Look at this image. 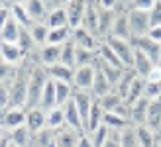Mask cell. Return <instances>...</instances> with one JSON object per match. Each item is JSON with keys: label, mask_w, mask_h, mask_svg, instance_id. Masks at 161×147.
Returning a JSON list of instances; mask_svg holds the SVG:
<instances>
[{"label": "cell", "mask_w": 161, "mask_h": 147, "mask_svg": "<svg viewBox=\"0 0 161 147\" xmlns=\"http://www.w3.org/2000/svg\"><path fill=\"white\" fill-rule=\"evenodd\" d=\"M47 71L43 65L36 63L34 69H31V75L28 80V98H26V108H34V106L39 104V98H42L43 92V86L47 83Z\"/></svg>", "instance_id": "obj_1"}, {"label": "cell", "mask_w": 161, "mask_h": 147, "mask_svg": "<svg viewBox=\"0 0 161 147\" xmlns=\"http://www.w3.org/2000/svg\"><path fill=\"white\" fill-rule=\"evenodd\" d=\"M128 22H130V31L132 39L147 35V31L151 28L149 22V10H138V8H128Z\"/></svg>", "instance_id": "obj_2"}, {"label": "cell", "mask_w": 161, "mask_h": 147, "mask_svg": "<svg viewBox=\"0 0 161 147\" xmlns=\"http://www.w3.org/2000/svg\"><path fill=\"white\" fill-rule=\"evenodd\" d=\"M102 39L114 49V53L120 57V61L124 63V67H132V63H134V49H136L132 39H122V37H116V35H106Z\"/></svg>", "instance_id": "obj_3"}, {"label": "cell", "mask_w": 161, "mask_h": 147, "mask_svg": "<svg viewBox=\"0 0 161 147\" xmlns=\"http://www.w3.org/2000/svg\"><path fill=\"white\" fill-rule=\"evenodd\" d=\"M34 57H36V61L39 65H43V67L55 65V63L61 61V45H57V43H43V45H39L36 49Z\"/></svg>", "instance_id": "obj_4"}, {"label": "cell", "mask_w": 161, "mask_h": 147, "mask_svg": "<svg viewBox=\"0 0 161 147\" xmlns=\"http://www.w3.org/2000/svg\"><path fill=\"white\" fill-rule=\"evenodd\" d=\"M22 124H26V108H24V106H8V108L2 110L0 126H2L4 129L18 128Z\"/></svg>", "instance_id": "obj_5"}, {"label": "cell", "mask_w": 161, "mask_h": 147, "mask_svg": "<svg viewBox=\"0 0 161 147\" xmlns=\"http://www.w3.org/2000/svg\"><path fill=\"white\" fill-rule=\"evenodd\" d=\"M108 35H116V37H122V39H132L130 22H128V8H122V6L116 8V18L112 22V28H110Z\"/></svg>", "instance_id": "obj_6"}, {"label": "cell", "mask_w": 161, "mask_h": 147, "mask_svg": "<svg viewBox=\"0 0 161 147\" xmlns=\"http://www.w3.org/2000/svg\"><path fill=\"white\" fill-rule=\"evenodd\" d=\"M73 100L75 106L80 114V120H83V128H85V133H86V122H88V114H91V108L94 104V96L91 90H75L73 92Z\"/></svg>", "instance_id": "obj_7"}, {"label": "cell", "mask_w": 161, "mask_h": 147, "mask_svg": "<svg viewBox=\"0 0 161 147\" xmlns=\"http://www.w3.org/2000/svg\"><path fill=\"white\" fill-rule=\"evenodd\" d=\"M92 80H94V65L75 67V75H73V86H75V90H91Z\"/></svg>", "instance_id": "obj_8"}, {"label": "cell", "mask_w": 161, "mask_h": 147, "mask_svg": "<svg viewBox=\"0 0 161 147\" xmlns=\"http://www.w3.org/2000/svg\"><path fill=\"white\" fill-rule=\"evenodd\" d=\"M71 39L75 41V45L79 47H86V49H98V43H100V37L94 35L92 31H88L86 28L79 26L75 30H71Z\"/></svg>", "instance_id": "obj_9"}, {"label": "cell", "mask_w": 161, "mask_h": 147, "mask_svg": "<svg viewBox=\"0 0 161 147\" xmlns=\"http://www.w3.org/2000/svg\"><path fill=\"white\" fill-rule=\"evenodd\" d=\"M85 8H86V0H69L65 4V12H67V20H69V28L71 30L80 26Z\"/></svg>", "instance_id": "obj_10"}, {"label": "cell", "mask_w": 161, "mask_h": 147, "mask_svg": "<svg viewBox=\"0 0 161 147\" xmlns=\"http://www.w3.org/2000/svg\"><path fill=\"white\" fill-rule=\"evenodd\" d=\"M134 41V45L138 47V49H142L143 53H146L151 61H153L155 65L159 63V57H161V43H157V41H153L151 37H147V35H142V37H134L132 39Z\"/></svg>", "instance_id": "obj_11"}, {"label": "cell", "mask_w": 161, "mask_h": 147, "mask_svg": "<svg viewBox=\"0 0 161 147\" xmlns=\"http://www.w3.org/2000/svg\"><path fill=\"white\" fill-rule=\"evenodd\" d=\"M26 126L31 133L37 132L47 126V112L39 106H34V108H26Z\"/></svg>", "instance_id": "obj_12"}, {"label": "cell", "mask_w": 161, "mask_h": 147, "mask_svg": "<svg viewBox=\"0 0 161 147\" xmlns=\"http://www.w3.org/2000/svg\"><path fill=\"white\" fill-rule=\"evenodd\" d=\"M146 126L153 132H161V96L151 98L147 104V114H146Z\"/></svg>", "instance_id": "obj_13"}, {"label": "cell", "mask_w": 161, "mask_h": 147, "mask_svg": "<svg viewBox=\"0 0 161 147\" xmlns=\"http://www.w3.org/2000/svg\"><path fill=\"white\" fill-rule=\"evenodd\" d=\"M0 57L10 65H20L24 59H26V53L22 51V47L18 43L0 41Z\"/></svg>", "instance_id": "obj_14"}, {"label": "cell", "mask_w": 161, "mask_h": 147, "mask_svg": "<svg viewBox=\"0 0 161 147\" xmlns=\"http://www.w3.org/2000/svg\"><path fill=\"white\" fill-rule=\"evenodd\" d=\"M79 137L80 133L67 124L55 129V143H57V147H77Z\"/></svg>", "instance_id": "obj_15"}, {"label": "cell", "mask_w": 161, "mask_h": 147, "mask_svg": "<svg viewBox=\"0 0 161 147\" xmlns=\"http://www.w3.org/2000/svg\"><path fill=\"white\" fill-rule=\"evenodd\" d=\"M63 112H65V124L71 126L73 129H77L79 133H85V128H83V120H80V114L77 110V106H75V100L73 98H69V100L61 106Z\"/></svg>", "instance_id": "obj_16"}, {"label": "cell", "mask_w": 161, "mask_h": 147, "mask_svg": "<svg viewBox=\"0 0 161 147\" xmlns=\"http://www.w3.org/2000/svg\"><path fill=\"white\" fill-rule=\"evenodd\" d=\"M30 147H57V143H55V129L45 126L42 129H37V132H34Z\"/></svg>", "instance_id": "obj_17"}, {"label": "cell", "mask_w": 161, "mask_h": 147, "mask_svg": "<svg viewBox=\"0 0 161 147\" xmlns=\"http://www.w3.org/2000/svg\"><path fill=\"white\" fill-rule=\"evenodd\" d=\"M134 47H136V45H134ZM153 67H155V63L151 61L149 57L142 51V49L136 47V49H134V63H132V69L138 73L140 77L146 79L149 73H151V69H153Z\"/></svg>", "instance_id": "obj_18"}, {"label": "cell", "mask_w": 161, "mask_h": 147, "mask_svg": "<svg viewBox=\"0 0 161 147\" xmlns=\"http://www.w3.org/2000/svg\"><path fill=\"white\" fill-rule=\"evenodd\" d=\"M147 104H149V98H146V96H142V98H138L134 104H130V124H134V126L146 124Z\"/></svg>", "instance_id": "obj_19"}, {"label": "cell", "mask_w": 161, "mask_h": 147, "mask_svg": "<svg viewBox=\"0 0 161 147\" xmlns=\"http://www.w3.org/2000/svg\"><path fill=\"white\" fill-rule=\"evenodd\" d=\"M45 71H47V77H49V79H53V80H65V83L73 84V75H75V69L73 67H67V65H63L59 61V63H55V65L45 67Z\"/></svg>", "instance_id": "obj_20"}, {"label": "cell", "mask_w": 161, "mask_h": 147, "mask_svg": "<svg viewBox=\"0 0 161 147\" xmlns=\"http://www.w3.org/2000/svg\"><path fill=\"white\" fill-rule=\"evenodd\" d=\"M116 18V10H110V8H102L98 6V37H106L110 34L112 22Z\"/></svg>", "instance_id": "obj_21"}, {"label": "cell", "mask_w": 161, "mask_h": 147, "mask_svg": "<svg viewBox=\"0 0 161 147\" xmlns=\"http://www.w3.org/2000/svg\"><path fill=\"white\" fill-rule=\"evenodd\" d=\"M8 137H10V143L18 145V147H30V143H31V132L28 129L26 124L8 129Z\"/></svg>", "instance_id": "obj_22"}, {"label": "cell", "mask_w": 161, "mask_h": 147, "mask_svg": "<svg viewBox=\"0 0 161 147\" xmlns=\"http://www.w3.org/2000/svg\"><path fill=\"white\" fill-rule=\"evenodd\" d=\"M20 31L22 26L16 22L12 16L6 20V24L0 30V41H8V43H18V37H20Z\"/></svg>", "instance_id": "obj_23"}, {"label": "cell", "mask_w": 161, "mask_h": 147, "mask_svg": "<svg viewBox=\"0 0 161 147\" xmlns=\"http://www.w3.org/2000/svg\"><path fill=\"white\" fill-rule=\"evenodd\" d=\"M112 90V84L108 83V79L102 75V71L98 67H94V80H92V86H91V92L94 98H100L104 94H108Z\"/></svg>", "instance_id": "obj_24"}, {"label": "cell", "mask_w": 161, "mask_h": 147, "mask_svg": "<svg viewBox=\"0 0 161 147\" xmlns=\"http://www.w3.org/2000/svg\"><path fill=\"white\" fill-rule=\"evenodd\" d=\"M24 6H26L31 22H45L47 6L43 0H24Z\"/></svg>", "instance_id": "obj_25"}, {"label": "cell", "mask_w": 161, "mask_h": 147, "mask_svg": "<svg viewBox=\"0 0 161 147\" xmlns=\"http://www.w3.org/2000/svg\"><path fill=\"white\" fill-rule=\"evenodd\" d=\"M45 24H47L49 28H63V26H69L65 6H57V8H53V10L47 12V16H45Z\"/></svg>", "instance_id": "obj_26"}, {"label": "cell", "mask_w": 161, "mask_h": 147, "mask_svg": "<svg viewBox=\"0 0 161 147\" xmlns=\"http://www.w3.org/2000/svg\"><path fill=\"white\" fill-rule=\"evenodd\" d=\"M143 88H146V79L140 77V75H136V79L132 80V84H130V88H128V92H126V96H124V102H126L128 106L134 104L138 98L143 96Z\"/></svg>", "instance_id": "obj_27"}, {"label": "cell", "mask_w": 161, "mask_h": 147, "mask_svg": "<svg viewBox=\"0 0 161 147\" xmlns=\"http://www.w3.org/2000/svg\"><path fill=\"white\" fill-rule=\"evenodd\" d=\"M10 16L20 24L22 28H30L31 24V18H30V14L26 10V6H24V2H18V0H14V2L10 4Z\"/></svg>", "instance_id": "obj_28"}, {"label": "cell", "mask_w": 161, "mask_h": 147, "mask_svg": "<svg viewBox=\"0 0 161 147\" xmlns=\"http://www.w3.org/2000/svg\"><path fill=\"white\" fill-rule=\"evenodd\" d=\"M96 53H98V59H102V61H106V63H110V65H114V67H122V69H126L124 67V63L120 61V57L114 53V49H112L104 39H100V43H98V49H96Z\"/></svg>", "instance_id": "obj_29"}, {"label": "cell", "mask_w": 161, "mask_h": 147, "mask_svg": "<svg viewBox=\"0 0 161 147\" xmlns=\"http://www.w3.org/2000/svg\"><path fill=\"white\" fill-rule=\"evenodd\" d=\"M75 86L71 83H65V80H55V104L63 106L69 98H73Z\"/></svg>", "instance_id": "obj_30"}, {"label": "cell", "mask_w": 161, "mask_h": 147, "mask_svg": "<svg viewBox=\"0 0 161 147\" xmlns=\"http://www.w3.org/2000/svg\"><path fill=\"white\" fill-rule=\"evenodd\" d=\"M37 106H39V108H43L45 112L49 110V108H53V106H57V104H55V80L53 79H47Z\"/></svg>", "instance_id": "obj_31"}, {"label": "cell", "mask_w": 161, "mask_h": 147, "mask_svg": "<svg viewBox=\"0 0 161 147\" xmlns=\"http://www.w3.org/2000/svg\"><path fill=\"white\" fill-rule=\"evenodd\" d=\"M61 63L67 65V67H77V45L73 39H67L65 43L61 45Z\"/></svg>", "instance_id": "obj_32"}, {"label": "cell", "mask_w": 161, "mask_h": 147, "mask_svg": "<svg viewBox=\"0 0 161 147\" xmlns=\"http://www.w3.org/2000/svg\"><path fill=\"white\" fill-rule=\"evenodd\" d=\"M136 133H138L140 147H155L157 132H153V129H149L146 124H142V126H136Z\"/></svg>", "instance_id": "obj_33"}, {"label": "cell", "mask_w": 161, "mask_h": 147, "mask_svg": "<svg viewBox=\"0 0 161 147\" xmlns=\"http://www.w3.org/2000/svg\"><path fill=\"white\" fill-rule=\"evenodd\" d=\"M28 30H30V35H31V39L36 41V45H37V47H39V45H43V43L47 41L49 26H47L45 22H34Z\"/></svg>", "instance_id": "obj_34"}, {"label": "cell", "mask_w": 161, "mask_h": 147, "mask_svg": "<svg viewBox=\"0 0 161 147\" xmlns=\"http://www.w3.org/2000/svg\"><path fill=\"white\" fill-rule=\"evenodd\" d=\"M120 147H140L138 133H136L134 124H128L126 128L120 129Z\"/></svg>", "instance_id": "obj_35"}, {"label": "cell", "mask_w": 161, "mask_h": 147, "mask_svg": "<svg viewBox=\"0 0 161 147\" xmlns=\"http://www.w3.org/2000/svg\"><path fill=\"white\" fill-rule=\"evenodd\" d=\"M96 102L100 104V108H102L104 112H114L118 106L124 102V98L120 96V94H116L114 90H110L108 94H104V96H100V98H96Z\"/></svg>", "instance_id": "obj_36"}, {"label": "cell", "mask_w": 161, "mask_h": 147, "mask_svg": "<svg viewBox=\"0 0 161 147\" xmlns=\"http://www.w3.org/2000/svg\"><path fill=\"white\" fill-rule=\"evenodd\" d=\"M67 39H71V28H69V26H63V28H49V34H47V41H45V43L63 45Z\"/></svg>", "instance_id": "obj_37"}, {"label": "cell", "mask_w": 161, "mask_h": 147, "mask_svg": "<svg viewBox=\"0 0 161 147\" xmlns=\"http://www.w3.org/2000/svg\"><path fill=\"white\" fill-rule=\"evenodd\" d=\"M102 114H104V110L100 108V104L96 102V98H94V104H92V108H91V114H88V122H86V133L94 132V129L102 124Z\"/></svg>", "instance_id": "obj_38"}, {"label": "cell", "mask_w": 161, "mask_h": 147, "mask_svg": "<svg viewBox=\"0 0 161 147\" xmlns=\"http://www.w3.org/2000/svg\"><path fill=\"white\" fill-rule=\"evenodd\" d=\"M102 124L106 128H110V129H122V128H126L130 124V122L126 118H122V116H118L116 112H104L102 114Z\"/></svg>", "instance_id": "obj_39"}, {"label": "cell", "mask_w": 161, "mask_h": 147, "mask_svg": "<svg viewBox=\"0 0 161 147\" xmlns=\"http://www.w3.org/2000/svg\"><path fill=\"white\" fill-rule=\"evenodd\" d=\"M47 126L53 129L65 126V112H63L61 106H53V108L47 110Z\"/></svg>", "instance_id": "obj_40"}, {"label": "cell", "mask_w": 161, "mask_h": 147, "mask_svg": "<svg viewBox=\"0 0 161 147\" xmlns=\"http://www.w3.org/2000/svg\"><path fill=\"white\" fill-rule=\"evenodd\" d=\"M96 53L94 49H86V47H79L77 45V67H83V65H94L96 61Z\"/></svg>", "instance_id": "obj_41"}, {"label": "cell", "mask_w": 161, "mask_h": 147, "mask_svg": "<svg viewBox=\"0 0 161 147\" xmlns=\"http://www.w3.org/2000/svg\"><path fill=\"white\" fill-rule=\"evenodd\" d=\"M108 135H110V128H106L104 124H100L98 128L94 129V132L88 133V137H91V141H92V145H94V147H100L104 141L108 139Z\"/></svg>", "instance_id": "obj_42"}, {"label": "cell", "mask_w": 161, "mask_h": 147, "mask_svg": "<svg viewBox=\"0 0 161 147\" xmlns=\"http://www.w3.org/2000/svg\"><path fill=\"white\" fill-rule=\"evenodd\" d=\"M143 96L146 98H157L161 96V80H147L146 79V88H143Z\"/></svg>", "instance_id": "obj_43"}, {"label": "cell", "mask_w": 161, "mask_h": 147, "mask_svg": "<svg viewBox=\"0 0 161 147\" xmlns=\"http://www.w3.org/2000/svg\"><path fill=\"white\" fill-rule=\"evenodd\" d=\"M16 67H18V65H10L0 57V80H10L16 73Z\"/></svg>", "instance_id": "obj_44"}, {"label": "cell", "mask_w": 161, "mask_h": 147, "mask_svg": "<svg viewBox=\"0 0 161 147\" xmlns=\"http://www.w3.org/2000/svg\"><path fill=\"white\" fill-rule=\"evenodd\" d=\"M149 22H151V26H161V0H157L149 8Z\"/></svg>", "instance_id": "obj_45"}, {"label": "cell", "mask_w": 161, "mask_h": 147, "mask_svg": "<svg viewBox=\"0 0 161 147\" xmlns=\"http://www.w3.org/2000/svg\"><path fill=\"white\" fill-rule=\"evenodd\" d=\"M100 147H120V129H110L108 139L104 141Z\"/></svg>", "instance_id": "obj_46"}, {"label": "cell", "mask_w": 161, "mask_h": 147, "mask_svg": "<svg viewBox=\"0 0 161 147\" xmlns=\"http://www.w3.org/2000/svg\"><path fill=\"white\" fill-rule=\"evenodd\" d=\"M157 0H130L128 8H138V10H149Z\"/></svg>", "instance_id": "obj_47"}, {"label": "cell", "mask_w": 161, "mask_h": 147, "mask_svg": "<svg viewBox=\"0 0 161 147\" xmlns=\"http://www.w3.org/2000/svg\"><path fill=\"white\" fill-rule=\"evenodd\" d=\"M147 37H151L153 41L161 43V26H151L149 31H147Z\"/></svg>", "instance_id": "obj_48"}, {"label": "cell", "mask_w": 161, "mask_h": 147, "mask_svg": "<svg viewBox=\"0 0 161 147\" xmlns=\"http://www.w3.org/2000/svg\"><path fill=\"white\" fill-rule=\"evenodd\" d=\"M77 147H94L92 141H91V137H88V133H80L79 141H77Z\"/></svg>", "instance_id": "obj_49"}, {"label": "cell", "mask_w": 161, "mask_h": 147, "mask_svg": "<svg viewBox=\"0 0 161 147\" xmlns=\"http://www.w3.org/2000/svg\"><path fill=\"white\" fill-rule=\"evenodd\" d=\"M98 6L110 8V10H116V8L120 6V0H98Z\"/></svg>", "instance_id": "obj_50"}, {"label": "cell", "mask_w": 161, "mask_h": 147, "mask_svg": "<svg viewBox=\"0 0 161 147\" xmlns=\"http://www.w3.org/2000/svg\"><path fill=\"white\" fill-rule=\"evenodd\" d=\"M8 18H10V4L0 10V30H2V26L6 24V20H8Z\"/></svg>", "instance_id": "obj_51"}, {"label": "cell", "mask_w": 161, "mask_h": 147, "mask_svg": "<svg viewBox=\"0 0 161 147\" xmlns=\"http://www.w3.org/2000/svg\"><path fill=\"white\" fill-rule=\"evenodd\" d=\"M43 2H45V6H47V12L53 10V8H57V6H61L59 0H43Z\"/></svg>", "instance_id": "obj_52"}, {"label": "cell", "mask_w": 161, "mask_h": 147, "mask_svg": "<svg viewBox=\"0 0 161 147\" xmlns=\"http://www.w3.org/2000/svg\"><path fill=\"white\" fill-rule=\"evenodd\" d=\"M8 4H10V2H8V0H0V10H2V8H6Z\"/></svg>", "instance_id": "obj_53"}, {"label": "cell", "mask_w": 161, "mask_h": 147, "mask_svg": "<svg viewBox=\"0 0 161 147\" xmlns=\"http://www.w3.org/2000/svg\"><path fill=\"white\" fill-rule=\"evenodd\" d=\"M155 147H161V139H159V133H157V139H155Z\"/></svg>", "instance_id": "obj_54"}, {"label": "cell", "mask_w": 161, "mask_h": 147, "mask_svg": "<svg viewBox=\"0 0 161 147\" xmlns=\"http://www.w3.org/2000/svg\"><path fill=\"white\" fill-rule=\"evenodd\" d=\"M59 2H61V6H65V4L69 2V0H59Z\"/></svg>", "instance_id": "obj_55"}, {"label": "cell", "mask_w": 161, "mask_h": 147, "mask_svg": "<svg viewBox=\"0 0 161 147\" xmlns=\"http://www.w3.org/2000/svg\"><path fill=\"white\" fill-rule=\"evenodd\" d=\"M10 147H18V145H14V143H10Z\"/></svg>", "instance_id": "obj_56"}, {"label": "cell", "mask_w": 161, "mask_h": 147, "mask_svg": "<svg viewBox=\"0 0 161 147\" xmlns=\"http://www.w3.org/2000/svg\"><path fill=\"white\" fill-rule=\"evenodd\" d=\"M8 2H10V4H12V2H14V0H8Z\"/></svg>", "instance_id": "obj_57"}, {"label": "cell", "mask_w": 161, "mask_h": 147, "mask_svg": "<svg viewBox=\"0 0 161 147\" xmlns=\"http://www.w3.org/2000/svg\"><path fill=\"white\" fill-rule=\"evenodd\" d=\"M18 2H24V0H18Z\"/></svg>", "instance_id": "obj_58"}, {"label": "cell", "mask_w": 161, "mask_h": 147, "mask_svg": "<svg viewBox=\"0 0 161 147\" xmlns=\"http://www.w3.org/2000/svg\"><path fill=\"white\" fill-rule=\"evenodd\" d=\"M0 116H2V112H0Z\"/></svg>", "instance_id": "obj_59"}, {"label": "cell", "mask_w": 161, "mask_h": 147, "mask_svg": "<svg viewBox=\"0 0 161 147\" xmlns=\"http://www.w3.org/2000/svg\"><path fill=\"white\" fill-rule=\"evenodd\" d=\"M0 129H2V126H0Z\"/></svg>", "instance_id": "obj_60"}]
</instances>
